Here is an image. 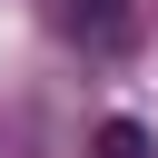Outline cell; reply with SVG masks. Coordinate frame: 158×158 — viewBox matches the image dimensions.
<instances>
[{
  "label": "cell",
  "mask_w": 158,
  "mask_h": 158,
  "mask_svg": "<svg viewBox=\"0 0 158 158\" xmlns=\"http://www.w3.org/2000/svg\"><path fill=\"white\" fill-rule=\"evenodd\" d=\"M59 30H79L89 49H118V40L138 30V10H128V0H59Z\"/></svg>",
  "instance_id": "6da1fadb"
},
{
  "label": "cell",
  "mask_w": 158,
  "mask_h": 158,
  "mask_svg": "<svg viewBox=\"0 0 158 158\" xmlns=\"http://www.w3.org/2000/svg\"><path fill=\"white\" fill-rule=\"evenodd\" d=\"M89 158H158V138H148L138 118H99V128H89Z\"/></svg>",
  "instance_id": "7a4b0ae2"
}]
</instances>
